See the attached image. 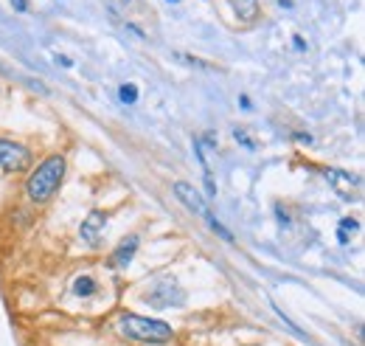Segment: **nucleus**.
<instances>
[{
	"label": "nucleus",
	"instance_id": "1",
	"mask_svg": "<svg viewBox=\"0 0 365 346\" xmlns=\"http://www.w3.org/2000/svg\"><path fill=\"white\" fill-rule=\"evenodd\" d=\"M62 180H65V158L62 155H51L48 161H42L31 172L29 183H26V191H29V197L34 203H45V200H51L59 191Z\"/></svg>",
	"mask_w": 365,
	"mask_h": 346
},
{
	"label": "nucleus",
	"instance_id": "2",
	"mask_svg": "<svg viewBox=\"0 0 365 346\" xmlns=\"http://www.w3.org/2000/svg\"><path fill=\"white\" fill-rule=\"evenodd\" d=\"M118 332L132 340H140V343H169L175 335L166 321L143 318V315H132V313L118 318Z\"/></svg>",
	"mask_w": 365,
	"mask_h": 346
},
{
	"label": "nucleus",
	"instance_id": "3",
	"mask_svg": "<svg viewBox=\"0 0 365 346\" xmlns=\"http://www.w3.org/2000/svg\"><path fill=\"white\" fill-rule=\"evenodd\" d=\"M0 166H3L6 172H23V169L31 166V152L17 141L0 138Z\"/></svg>",
	"mask_w": 365,
	"mask_h": 346
},
{
	"label": "nucleus",
	"instance_id": "4",
	"mask_svg": "<svg viewBox=\"0 0 365 346\" xmlns=\"http://www.w3.org/2000/svg\"><path fill=\"white\" fill-rule=\"evenodd\" d=\"M175 197L186 205L188 212H194L197 217H202L205 223L211 220V212H208V203H205V197L191 186V183H186V180H177L175 183Z\"/></svg>",
	"mask_w": 365,
	"mask_h": 346
},
{
	"label": "nucleus",
	"instance_id": "5",
	"mask_svg": "<svg viewBox=\"0 0 365 346\" xmlns=\"http://www.w3.org/2000/svg\"><path fill=\"white\" fill-rule=\"evenodd\" d=\"M323 175H326V180L332 183V189H334L340 197H346V200L359 197L362 183H359L357 175H351V172H346V169H323Z\"/></svg>",
	"mask_w": 365,
	"mask_h": 346
},
{
	"label": "nucleus",
	"instance_id": "6",
	"mask_svg": "<svg viewBox=\"0 0 365 346\" xmlns=\"http://www.w3.org/2000/svg\"><path fill=\"white\" fill-rule=\"evenodd\" d=\"M104 226H107V214H104V212H90V214L82 220L79 234H82V239H85L88 245H96L99 237L104 234Z\"/></svg>",
	"mask_w": 365,
	"mask_h": 346
},
{
	"label": "nucleus",
	"instance_id": "7",
	"mask_svg": "<svg viewBox=\"0 0 365 346\" xmlns=\"http://www.w3.org/2000/svg\"><path fill=\"white\" fill-rule=\"evenodd\" d=\"M135 251H138V237H127V239L115 248V253H113V265H115V267H127V265L132 262Z\"/></svg>",
	"mask_w": 365,
	"mask_h": 346
},
{
	"label": "nucleus",
	"instance_id": "8",
	"mask_svg": "<svg viewBox=\"0 0 365 346\" xmlns=\"http://www.w3.org/2000/svg\"><path fill=\"white\" fill-rule=\"evenodd\" d=\"M228 3L234 6V12H236V17L239 20H245V23H253L256 17H259V0H228Z\"/></svg>",
	"mask_w": 365,
	"mask_h": 346
},
{
	"label": "nucleus",
	"instance_id": "9",
	"mask_svg": "<svg viewBox=\"0 0 365 346\" xmlns=\"http://www.w3.org/2000/svg\"><path fill=\"white\" fill-rule=\"evenodd\" d=\"M172 288H175V285H169V282L158 285V288L149 293V301H152L155 307H172Z\"/></svg>",
	"mask_w": 365,
	"mask_h": 346
},
{
	"label": "nucleus",
	"instance_id": "10",
	"mask_svg": "<svg viewBox=\"0 0 365 346\" xmlns=\"http://www.w3.org/2000/svg\"><path fill=\"white\" fill-rule=\"evenodd\" d=\"M73 290H76L79 296H93V293H96V285H93L90 276H79L76 285H73Z\"/></svg>",
	"mask_w": 365,
	"mask_h": 346
},
{
	"label": "nucleus",
	"instance_id": "11",
	"mask_svg": "<svg viewBox=\"0 0 365 346\" xmlns=\"http://www.w3.org/2000/svg\"><path fill=\"white\" fill-rule=\"evenodd\" d=\"M357 231H359V223H357V220H343V223H340L337 237H340V242H348V239H351V234H357Z\"/></svg>",
	"mask_w": 365,
	"mask_h": 346
},
{
	"label": "nucleus",
	"instance_id": "12",
	"mask_svg": "<svg viewBox=\"0 0 365 346\" xmlns=\"http://www.w3.org/2000/svg\"><path fill=\"white\" fill-rule=\"evenodd\" d=\"M234 138H236V141H242L248 150H256V141H253V138H250L245 129H234Z\"/></svg>",
	"mask_w": 365,
	"mask_h": 346
},
{
	"label": "nucleus",
	"instance_id": "13",
	"mask_svg": "<svg viewBox=\"0 0 365 346\" xmlns=\"http://www.w3.org/2000/svg\"><path fill=\"white\" fill-rule=\"evenodd\" d=\"M121 99H124L127 104H132V102L138 99V88H135V85H124V88H121Z\"/></svg>",
	"mask_w": 365,
	"mask_h": 346
},
{
	"label": "nucleus",
	"instance_id": "14",
	"mask_svg": "<svg viewBox=\"0 0 365 346\" xmlns=\"http://www.w3.org/2000/svg\"><path fill=\"white\" fill-rule=\"evenodd\" d=\"M12 6H15L17 12H29V0H12Z\"/></svg>",
	"mask_w": 365,
	"mask_h": 346
}]
</instances>
